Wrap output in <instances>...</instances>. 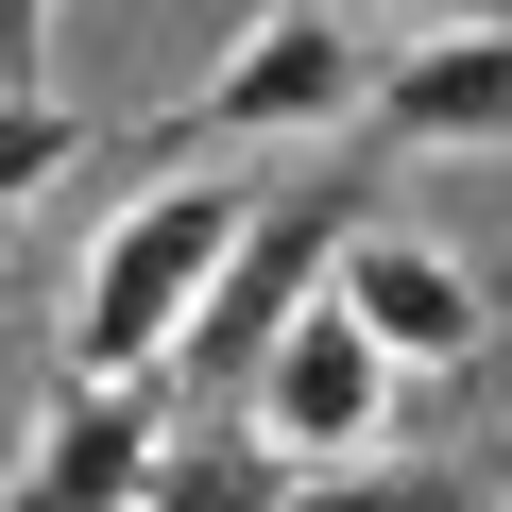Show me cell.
<instances>
[{"label": "cell", "mask_w": 512, "mask_h": 512, "mask_svg": "<svg viewBox=\"0 0 512 512\" xmlns=\"http://www.w3.org/2000/svg\"><path fill=\"white\" fill-rule=\"evenodd\" d=\"M239 222H256L239 171H154L69 274V376H171V342H188V308H205Z\"/></svg>", "instance_id": "obj_1"}, {"label": "cell", "mask_w": 512, "mask_h": 512, "mask_svg": "<svg viewBox=\"0 0 512 512\" xmlns=\"http://www.w3.org/2000/svg\"><path fill=\"white\" fill-rule=\"evenodd\" d=\"M359 35H342V0H256V18L205 52V86L171 103L188 154H256V137H359Z\"/></svg>", "instance_id": "obj_2"}, {"label": "cell", "mask_w": 512, "mask_h": 512, "mask_svg": "<svg viewBox=\"0 0 512 512\" xmlns=\"http://www.w3.org/2000/svg\"><path fill=\"white\" fill-rule=\"evenodd\" d=\"M342 239H359V188H342V171H308V188H256V222L222 239V274H205V308H188V342H171V359L239 393V376H256V342H274V325H291V308L342 274Z\"/></svg>", "instance_id": "obj_3"}, {"label": "cell", "mask_w": 512, "mask_h": 512, "mask_svg": "<svg viewBox=\"0 0 512 512\" xmlns=\"http://www.w3.org/2000/svg\"><path fill=\"white\" fill-rule=\"evenodd\" d=\"M393 393H410V376H393V359H376V342H359V325L308 291L274 342H256V376H239V427L274 444V461H342V444H393Z\"/></svg>", "instance_id": "obj_4"}, {"label": "cell", "mask_w": 512, "mask_h": 512, "mask_svg": "<svg viewBox=\"0 0 512 512\" xmlns=\"http://www.w3.org/2000/svg\"><path fill=\"white\" fill-rule=\"evenodd\" d=\"M325 308H342L393 376H478V359H495V291H478V256H444V239H342Z\"/></svg>", "instance_id": "obj_5"}, {"label": "cell", "mask_w": 512, "mask_h": 512, "mask_svg": "<svg viewBox=\"0 0 512 512\" xmlns=\"http://www.w3.org/2000/svg\"><path fill=\"white\" fill-rule=\"evenodd\" d=\"M154 376H69L35 427H18V478H0V512H137L154 478Z\"/></svg>", "instance_id": "obj_6"}, {"label": "cell", "mask_w": 512, "mask_h": 512, "mask_svg": "<svg viewBox=\"0 0 512 512\" xmlns=\"http://www.w3.org/2000/svg\"><path fill=\"white\" fill-rule=\"evenodd\" d=\"M359 120H376L393 154H512V18H478V0H461L427 52L359 69Z\"/></svg>", "instance_id": "obj_7"}, {"label": "cell", "mask_w": 512, "mask_h": 512, "mask_svg": "<svg viewBox=\"0 0 512 512\" xmlns=\"http://www.w3.org/2000/svg\"><path fill=\"white\" fill-rule=\"evenodd\" d=\"M291 512H478V461H393V444H342V461H291Z\"/></svg>", "instance_id": "obj_8"}, {"label": "cell", "mask_w": 512, "mask_h": 512, "mask_svg": "<svg viewBox=\"0 0 512 512\" xmlns=\"http://www.w3.org/2000/svg\"><path fill=\"white\" fill-rule=\"evenodd\" d=\"M137 512H291V461L274 444H154V478H137Z\"/></svg>", "instance_id": "obj_9"}, {"label": "cell", "mask_w": 512, "mask_h": 512, "mask_svg": "<svg viewBox=\"0 0 512 512\" xmlns=\"http://www.w3.org/2000/svg\"><path fill=\"white\" fill-rule=\"evenodd\" d=\"M86 154H103V137H86V120H69L52 86H18V69H0V205H35V188H69Z\"/></svg>", "instance_id": "obj_10"}, {"label": "cell", "mask_w": 512, "mask_h": 512, "mask_svg": "<svg viewBox=\"0 0 512 512\" xmlns=\"http://www.w3.org/2000/svg\"><path fill=\"white\" fill-rule=\"evenodd\" d=\"M52 52V0H0V69H35Z\"/></svg>", "instance_id": "obj_11"}, {"label": "cell", "mask_w": 512, "mask_h": 512, "mask_svg": "<svg viewBox=\"0 0 512 512\" xmlns=\"http://www.w3.org/2000/svg\"><path fill=\"white\" fill-rule=\"evenodd\" d=\"M0 325H18V256H0Z\"/></svg>", "instance_id": "obj_12"}, {"label": "cell", "mask_w": 512, "mask_h": 512, "mask_svg": "<svg viewBox=\"0 0 512 512\" xmlns=\"http://www.w3.org/2000/svg\"><path fill=\"white\" fill-rule=\"evenodd\" d=\"M427 18H461V0H427Z\"/></svg>", "instance_id": "obj_13"}]
</instances>
